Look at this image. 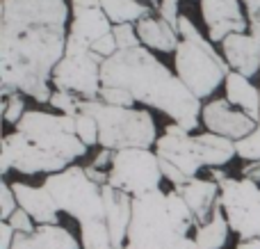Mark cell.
<instances>
[{
	"label": "cell",
	"instance_id": "1",
	"mask_svg": "<svg viewBox=\"0 0 260 249\" xmlns=\"http://www.w3.org/2000/svg\"><path fill=\"white\" fill-rule=\"evenodd\" d=\"M71 5L67 0H3L0 94L14 91L48 103L53 71L67 53Z\"/></svg>",
	"mask_w": 260,
	"mask_h": 249
},
{
	"label": "cell",
	"instance_id": "2",
	"mask_svg": "<svg viewBox=\"0 0 260 249\" xmlns=\"http://www.w3.org/2000/svg\"><path fill=\"white\" fill-rule=\"evenodd\" d=\"M101 76L103 85L130 91L137 103L160 110L187 131H194L201 121V99L146 46L114 53L103 62Z\"/></svg>",
	"mask_w": 260,
	"mask_h": 249
},
{
	"label": "cell",
	"instance_id": "3",
	"mask_svg": "<svg viewBox=\"0 0 260 249\" xmlns=\"http://www.w3.org/2000/svg\"><path fill=\"white\" fill-rule=\"evenodd\" d=\"M89 146L78 137L76 117L46 110H27L14 126V133L3 137L0 172L16 169L18 174H57L71 167L87 153Z\"/></svg>",
	"mask_w": 260,
	"mask_h": 249
},
{
	"label": "cell",
	"instance_id": "4",
	"mask_svg": "<svg viewBox=\"0 0 260 249\" xmlns=\"http://www.w3.org/2000/svg\"><path fill=\"white\" fill-rule=\"evenodd\" d=\"M197 217L176 190L133 197V217L123 249H199L189 231Z\"/></svg>",
	"mask_w": 260,
	"mask_h": 249
},
{
	"label": "cell",
	"instance_id": "5",
	"mask_svg": "<svg viewBox=\"0 0 260 249\" xmlns=\"http://www.w3.org/2000/svg\"><path fill=\"white\" fill-rule=\"evenodd\" d=\"M44 188L50 192L59 210L78 220L80 238L85 249H114L110 238L108 220H105L103 185L96 183L87 174L85 167L62 169L57 174H48Z\"/></svg>",
	"mask_w": 260,
	"mask_h": 249
},
{
	"label": "cell",
	"instance_id": "6",
	"mask_svg": "<svg viewBox=\"0 0 260 249\" xmlns=\"http://www.w3.org/2000/svg\"><path fill=\"white\" fill-rule=\"evenodd\" d=\"M176 30L180 35V44L174 53L176 73L192 89V94L203 101L215 94L219 85H224L231 67L215 44L199 32L187 14H180Z\"/></svg>",
	"mask_w": 260,
	"mask_h": 249
},
{
	"label": "cell",
	"instance_id": "7",
	"mask_svg": "<svg viewBox=\"0 0 260 249\" xmlns=\"http://www.w3.org/2000/svg\"><path fill=\"white\" fill-rule=\"evenodd\" d=\"M80 112H87L99 123V146L121 151L130 146L151 149L157 142V128L153 114L139 108H119L101 99H82Z\"/></svg>",
	"mask_w": 260,
	"mask_h": 249
},
{
	"label": "cell",
	"instance_id": "8",
	"mask_svg": "<svg viewBox=\"0 0 260 249\" xmlns=\"http://www.w3.org/2000/svg\"><path fill=\"white\" fill-rule=\"evenodd\" d=\"M155 153L160 158L165 178L174 185H183V183L197 178L199 169L206 167L201 151H199L197 135H192V131H187V128L178 126L174 121L157 137Z\"/></svg>",
	"mask_w": 260,
	"mask_h": 249
},
{
	"label": "cell",
	"instance_id": "9",
	"mask_svg": "<svg viewBox=\"0 0 260 249\" xmlns=\"http://www.w3.org/2000/svg\"><path fill=\"white\" fill-rule=\"evenodd\" d=\"M162 178H165V174L160 167V158L151 149L130 146V149L114 151L108 178L110 185L119 188L130 197H139L157 190Z\"/></svg>",
	"mask_w": 260,
	"mask_h": 249
},
{
	"label": "cell",
	"instance_id": "10",
	"mask_svg": "<svg viewBox=\"0 0 260 249\" xmlns=\"http://www.w3.org/2000/svg\"><path fill=\"white\" fill-rule=\"evenodd\" d=\"M219 206L240 240L260 238V185L251 178H224L219 183Z\"/></svg>",
	"mask_w": 260,
	"mask_h": 249
},
{
	"label": "cell",
	"instance_id": "11",
	"mask_svg": "<svg viewBox=\"0 0 260 249\" xmlns=\"http://www.w3.org/2000/svg\"><path fill=\"white\" fill-rule=\"evenodd\" d=\"M103 62L105 57L91 48L67 44V53L53 71V89L73 91L82 99H99L103 87Z\"/></svg>",
	"mask_w": 260,
	"mask_h": 249
},
{
	"label": "cell",
	"instance_id": "12",
	"mask_svg": "<svg viewBox=\"0 0 260 249\" xmlns=\"http://www.w3.org/2000/svg\"><path fill=\"white\" fill-rule=\"evenodd\" d=\"M71 23L69 41L71 46L91 48L99 39L114 30V23L108 18L101 0H71Z\"/></svg>",
	"mask_w": 260,
	"mask_h": 249
},
{
	"label": "cell",
	"instance_id": "13",
	"mask_svg": "<svg viewBox=\"0 0 260 249\" xmlns=\"http://www.w3.org/2000/svg\"><path fill=\"white\" fill-rule=\"evenodd\" d=\"M199 7L206 23V35L212 44H221L235 32H249L242 0H199Z\"/></svg>",
	"mask_w": 260,
	"mask_h": 249
},
{
	"label": "cell",
	"instance_id": "14",
	"mask_svg": "<svg viewBox=\"0 0 260 249\" xmlns=\"http://www.w3.org/2000/svg\"><path fill=\"white\" fill-rule=\"evenodd\" d=\"M201 121L210 133H217L221 137H229L233 142H240L249 133L256 131L258 121L251 119L247 112L229 103V99H212L203 105Z\"/></svg>",
	"mask_w": 260,
	"mask_h": 249
},
{
	"label": "cell",
	"instance_id": "15",
	"mask_svg": "<svg viewBox=\"0 0 260 249\" xmlns=\"http://www.w3.org/2000/svg\"><path fill=\"white\" fill-rule=\"evenodd\" d=\"M221 55L226 57L231 71L247 78L260 76V37L251 32H235L221 41Z\"/></svg>",
	"mask_w": 260,
	"mask_h": 249
},
{
	"label": "cell",
	"instance_id": "16",
	"mask_svg": "<svg viewBox=\"0 0 260 249\" xmlns=\"http://www.w3.org/2000/svg\"><path fill=\"white\" fill-rule=\"evenodd\" d=\"M103 199H105V220H108L110 238H112L114 249L126 247L130 217H133V197L123 190L105 183L103 185Z\"/></svg>",
	"mask_w": 260,
	"mask_h": 249
},
{
	"label": "cell",
	"instance_id": "17",
	"mask_svg": "<svg viewBox=\"0 0 260 249\" xmlns=\"http://www.w3.org/2000/svg\"><path fill=\"white\" fill-rule=\"evenodd\" d=\"M174 190L187 201L189 210L197 217V224L210 222L212 213H215L217 204H219V183L217 181H206V178H192V181L183 183V185H174Z\"/></svg>",
	"mask_w": 260,
	"mask_h": 249
},
{
	"label": "cell",
	"instance_id": "18",
	"mask_svg": "<svg viewBox=\"0 0 260 249\" xmlns=\"http://www.w3.org/2000/svg\"><path fill=\"white\" fill-rule=\"evenodd\" d=\"M14 195H16L18 208H23L25 213H30V217L37 224H57V215L62 213L59 206L55 204V199L50 197V192L44 185L35 188L27 183H12Z\"/></svg>",
	"mask_w": 260,
	"mask_h": 249
},
{
	"label": "cell",
	"instance_id": "19",
	"mask_svg": "<svg viewBox=\"0 0 260 249\" xmlns=\"http://www.w3.org/2000/svg\"><path fill=\"white\" fill-rule=\"evenodd\" d=\"M135 25H137V35H139L142 46L151 48L153 53H176V48L180 44V35L162 16L151 12L142 21L135 23Z\"/></svg>",
	"mask_w": 260,
	"mask_h": 249
},
{
	"label": "cell",
	"instance_id": "20",
	"mask_svg": "<svg viewBox=\"0 0 260 249\" xmlns=\"http://www.w3.org/2000/svg\"><path fill=\"white\" fill-rule=\"evenodd\" d=\"M78 240L59 224H37L32 233H16L12 249H78Z\"/></svg>",
	"mask_w": 260,
	"mask_h": 249
},
{
	"label": "cell",
	"instance_id": "21",
	"mask_svg": "<svg viewBox=\"0 0 260 249\" xmlns=\"http://www.w3.org/2000/svg\"><path fill=\"white\" fill-rule=\"evenodd\" d=\"M224 87L229 103L240 108L242 112H247L249 117L260 123V87L253 85L251 78L242 76L238 71H231Z\"/></svg>",
	"mask_w": 260,
	"mask_h": 249
},
{
	"label": "cell",
	"instance_id": "22",
	"mask_svg": "<svg viewBox=\"0 0 260 249\" xmlns=\"http://www.w3.org/2000/svg\"><path fill=\"white\" fill-rule=\"evenodd\" d=\"M197 142L206 167H224L226 163H231L238 155V144L229 137L217 135V133H201V135H197Z\"/></svg>",
	"mask_w": 260,
	"mask_h": 249
},
{
	"label": "cell",
	"instance_id": "23",
	"mask_svg": "<svg viewBox=\"0 0 260 249\" xmlns=\"http://www.w3.org/2000/svg\"><path fill=\"white\" fill-rule=\"evenodd\" d=\"M229 231H231V224H229V220H226L221 206L217 204L210 222L197 227L194 240H197L199 249H221L226 245V240H229Z\"/></svg>",
	"mask_w": 260,
	"mask_h": 249
},
{
	"label": "cell",
	"instance_id": "24",
	"mask_svg": "<svg viewBox=\"0 0 260 249\" xmlns=\"http://www.w3.org/2000/svg\"><path fill=\"white\" fill-rule=\"evenodd\" d=\"M108 18L119 25V23H137L144 16L151 14V5L142 0H101Z\"/></svg>",
	"mask_w": 260,
	"mask_h": 249
},
{
	"label": "cell",
	"instance_id": "25",
	"mask_svg": "<svg viewBox=\"0 0 260 249\" xmlns=\"http://www.w3.org/2000/svg\"><path fill=\"white\" fill-rule=\"evenodd\" d=\"M50 105H53L55 110H59L62 114H71V117H76L78 112H80V103H82V96L73 94V91H64V89H53V94H50Z\"/></svg>",
	"mask_w": 260,
	"mask_h": 249
},
{
	"label": "cell",
	"instance_id": "26",
	"mask_svg": "<svg viewBox=\"0 0 260 249\" xmlns=\"http://www.w3.org/2000/svg\"><path fill=\"white\" fill-rule=\"evenodd\" d=\"M25 101H23L21 91H14V94L3 96V119L12 126H16L23 117H25Z\"/></svg>",
	"mask_w": 260,
	"mask_h": 249
},
{
	"label": "cell",
	"instance_id": "27",
	"mask_svg": "<svg viewBox=\"0 0 260 249\" xmlns=\"http://www.w3.org/2000/svg\"><path fill=\"white\" fill-rule=\"evenodd\" d=\"M76 133L87 146L99 144V123L91 114L87 112H78L76 114Z\"/></svg>",
	"mask_w": 260,
	"mask_h": 249
},
{
	"label": "cell",
	"instance_id": "28",
	"mask_svg": "<svg viewBox=\"0 0 260 249\" xmlns=\"http://www.w3.org/2000/svg\"><path fill=\"white\" fill-rule=\"evenodd\" d=\"M99 99L103 103H110V105H119V108H135L137 101L133 99V94L121 87H114V85H103L101 87V94Z\"/></svg>",
	"mask_w": 260,
	"mask_h": 249
},
{
	"label": "cell",
	"instance_id": "29",
	"mask_svg": "<svg viewBox=\"0 0 260 249\" xmlns=\"http://www.w3.org/2000/svg\"><path fill=\"white\" fill-rule=\"evenodd\" d=\"M112 32H114V39H117L119 50H128V48H137V46H142L139 35H137V25H135V23H119V25H114Z\"/></svg>",
	"mask_w": 260,
	"mask_h": 249
},
{
	"label": "cell",
	"instance_id": "30",
	"mask_svg": "<svg viewBox=\"0 0 260 249\" xmlns=\"http://www.w3.org/2000/svg\"><path fill=\"white\" fill-rule=\"evenodd\" d=\"M235 144H238V155L242 160H247V163L260 160V123L256 126V131L249 133L247 137H242V140L235 142Z\"/></svg>",
	"mask_w": 260,
	"mask_h": 249
},
{
	"label": "cell",
	"instance_id": "31",
	"mask_svg": "<svg viewBox=\"0 0 260 249\" xmlns=\"http://www.w3.org/2000/svg\"><path fill=\"white\" fill-rule=\"evenodd\" d=\"M18 210V201L14 195V188L7 181L0 183V220H9Z\"/></svg>",
	"mask_w": 260,
	"mask_h": 249
},
{
	"label": "cell",
	"instance_id": "32",
	"mask_svg": "<svg viewBox=\"0 0 260 249\" xmlns=\"http://www.w3.org/2000/svg\"><path fill=\"white\" fill-rule=\"evenodd\" d=\"M157 16H162L167 23H171V25H178V18H180V0H160L157 3Z\"/></svg>",
	"mask_w": 260,
	"mask_h": 249
},
{
	"label": "cell",
	"instance_id": "33",
	"mask_svg": "<svg viewBox=\"0 0 260 249\" xmlns=\"http://www.w3.org/2000/svg\"><path fill=\"white\" fill-rule=\"evenodd\" d=\"M7 222L12 224L14 231H16V233H32V231L37 229V227H35V220H32V217H30V213H25L23 208H18L16 213H14L12 217L7 220Z\"/></svg>",
	"mask_w": 260,
	"mask_h": 249
},
{
	"label": "cell",
	"instance_id": "34",
	"mask_svg": "<svg viewBox=\"0 0 260 249\" xmlns=\"http://www.w3.org/2000/svg\"><path fill=\"white\" fill-rule=\"evenodd\" d=\"M14 240H16V231L7 220H3L0 222V249H12Z\"/></svg>",
	"mask_w": 260,
	"mask_h": 249
},
{
	"label": "cell",
	"instance_id": "35",
	"mask_svg": "<svg viewBox=\"0 0 260 249\" xmlns=\"http://www.w3.org/2000/svg\"><path fill=\"white\" fill-rule=\"evenodd\" d=\"M242 176L260 183V160H251V163L244 165V167H242Z\"/></svg>",
	"mask_w": 260,
	"mask_h": 249
},
{
	"label": "cell",
	"instance_id": "36",
	"mask_svg": "<svg viewBox=\"0 0 260 249\" xmlns=\"http://www.w3.org/2000/svg\"><path fill=\"white\" fill-rule=\"evenodd\" d=\"M247 21H249V32L251 35L260 37V9H256V12H249L247 14Z\"/></svg>",
	"mask_w": 260,
	"mask_h": 249
},
{
	"label": "cell",
	"instance_id": "37",
	"mask_svg": "<svg viewBox=\"0 0 260 249\" xmlns=\"http://www.w3.org/2000/svg\"><path fill=\"white\" fill-rule=\"evenodd\" d=\"M235 249H260V238H249V240H240Z\"/></svg>",
	"mask_w": 260,
	"mask_h": 249
},
{
	"label": "cell",
	"instance_id": "38",
	"mask_svg": "<svg viewBox=\"0 0 260 249\" xmlns=\"http://www.w3.org/2000/svg\"><path fill=\"white\" fill-rule=\"evenodd\" d=\"M142 3H146V5H151V7H157V3H160V0H142Z\"/></svg>",
	"mask_w": 260,
	"mask_h": 249
}]
</instances>
